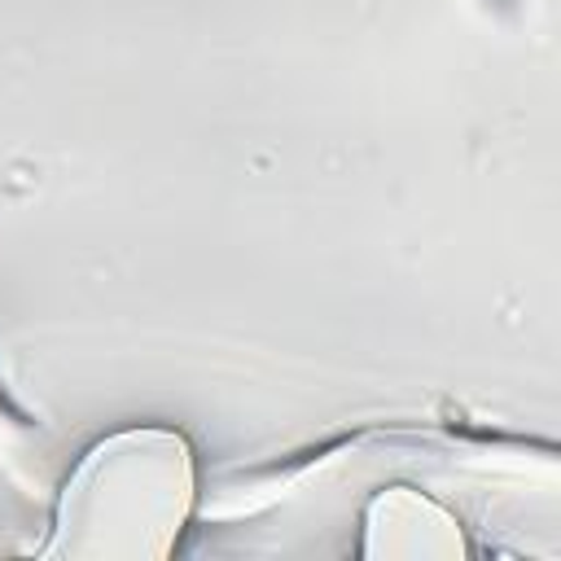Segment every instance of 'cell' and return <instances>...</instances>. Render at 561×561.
Masks as SVG:
<instances>
[{
  "label": "cell",
  "instance_id": "obj_1",
  "mask_svg": "<svg viewBox=\"0 0 561 561\" xmlns=\"http://www.w3.org/2000/svg\"><path fill=\"white\" fill-rule=\"evenodd\" d=\"M188 500V451L171 434H123L110 447H96L61 500L66 526H110L131 530V552L145 543V530H171ZM145 552V548H140Z\"/></svg>",
  "mask_w": 561,
  "mask_h": 561
}]
</instances>
